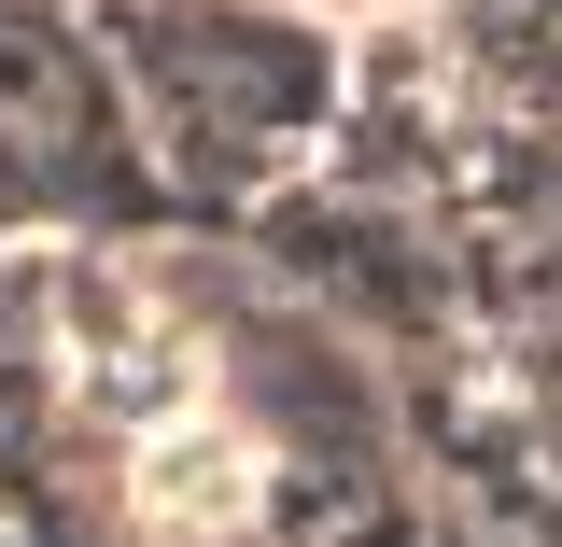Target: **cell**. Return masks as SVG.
Instances as JSON below:
<instances>
[{"instance_id":"cell-1","label":"cell","mask_w":562,"mask_h":547,"mask_svg":"<svg viewBox=\"0 0 562 547\" xmlns=\"http://www.w3.org/2000/svg\"><path fill=\"white\" fill-rule=\"evenodd\" d=\"M254 505V449L225 435V421H169L155 449H140V520L155 534H225Z\"/></svg>"}]
</instances>
